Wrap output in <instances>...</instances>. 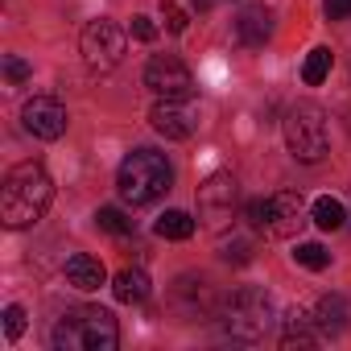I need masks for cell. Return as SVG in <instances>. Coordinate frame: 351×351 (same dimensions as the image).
<instances>
[{
    "instance_id": "1",
    "label": "cell",
    "mask_w": 351,
    "mask_h": 351,
    "mask_svg": "<svg viewBox=\"0 0 351 351\" xmlns=\"http://www.w3.org/2000/svg\"><path fill=\"white\" fill-rule=\"evenodd\" d=\"M54 199V182H50V173L38 165V161H21L9 169V178H5V191H0V219H5V228L21 232L29 223H38L46 215Z\"/></svg>"
},
{
    "instance_id": "2",
    "label": "cell",
    "mask_w": 351,
    "mask_h": 351,
    "mask_svg": "<svg viewBox=\"0 0 351 351\" xmlns=\"http://www.w3.org/2000/svg\"><path fill=\"white\" fill-rule=\"evenodd\" d=\"M173 186V169L157 149H132L116 169V191L128 207H149Z\"/></svg>"
},
{
    "instance_id": "3",
    "label": "cell",
    "mask_w": 351,
    "mask_h": 351,
    "mask_svg": "<svg viewBox=\"0 0 351 351\" xmlns=\"http://www.w3.org/2000/svg\"><path fill=\"white\" fill-rule=\"evenodd\" d=\"M50 343L54 351H116L120 326L104 306H75L58 318Z\"/></svg>"
},
{
    "instance_id": "4",
    "label": "cell",
    "mask_w": 351,
    "mask_h": 351,
    "mask_svg": "<svg viewBox=\"0 0 351 351\" xmlns=\"http://www.w3.org/2000/svg\"><path fill=\"white\" fill-rule=\"evenodd\" d=\"M273 326V298L261 285H244L223 306V330L240 343H261Z\"/></svg>"
},
{
    "instance_id": "5",
    "label": "cell",
    "mask_w": 351,
    "mask_h": 351,
    "mask_svg": "<svg viewBox=\"0 0 351 351\" xmlns=\"http://www.w3.org/2000/svg\"><path fill=\"white\" fill-rule=\"evenodd\" d=\"M285 145L306 165L322 161L326 157V145H330L326 141V116H322V108H314V104L289 108V116H285Z\"/></svg>"
},
{
    "instance_id": "6",
    "label": "cell",
    "mask_w": 351,
    "mask_h": 351,
    "mask_svg": "<svg viewBox=\"0 0 351 351\" xmlns=\"http://www.w3.org/2000/svg\"><path fill=\"white\" fill-rule=\"evenodd\" d=\"M244 215H248V223H252L256 232L285 240V236H293V232L302 228L306 203H302V195L281 191V195H273V199H256V203H248V207H244Z\"/></svg>"
},
{
    "instance_id": "7",
    "label": "cell",
    "mask_w": 351,
    "mask_h": 351,
    "mask_svg": "<svg viewBox=\"0 0 351 351\" xmlns=\"http://www.w3.org/2000/svg\"><path fill=\"white\" fill-rule=\"evenodd\" d=\"M79 50H83V62H87L91 71L108 75V71H116V66L124 62L128 42H124V29H120L116 21H91V25L83 29V38H79Z\"/></svg>"
},
{
    "instance_id": "8",
    "label": "cell",
    "mask_w": 351,
    "mask_h": 351,
    "mask_svg": "<svg viewBox=\"0 0 351 351\" xmlns=\"http://www.w3.org/2000/svg\"><path fill=\"white\" fill-rule=\"evenodd\" d=\"M145 87H149L157 99H191L195 79H191V71H186L182 58H173V54H153L149 66H145Z\"/></svg>"
},
{
    "instance_id": "9",
    "label": "cell",
    "mask_w": 351,
    "mask_h": 351,
    "mask_svg": "<svg viewBox=\"0 0 351 351\" xmlns=\"http://www.w3.org/2000/svg\"><path fill=\"white\" fill-rule=\"evenodd\" d=\"M21 124H25V132L38 136V141H58V136L66 132V108H62L58 99H50V95H34V99L21 108Z\"/></svg>"
},
{
    "instance_id": "10",
    "label": "cell",
    "mask_w": 351,
    "mask_h": 351,
    "mask_svg": "<svg viewBox=\"0 0 351 351\" xmlns=\"http://www.w3.org/2000/svg\"><path fill=\"white\" fill-rule=\"evenodd\" d=\"M236 195H240V186H236L232 173H211V178L199 186V211H203L211 223H219V219H228V215H232Z\"/></svg>"
},
{
    "instance_id": "11",
    "label": "cell",
    "mask_w": 351,
    "mask_h": 351,
    "mask_svg": "<svg viewBox=\"0 0 351 351\" xmlns=\"http://www.w3.org/2000/svg\"><path fill=\"white\" fill-rule=\"evenodd\" d=\"M149 124L165 136V141H186L195 132V112L182 108V99H161L153 112H149Z\"/></svg>"
},
{
    "instance_id": "12",
    "label": "cell",
    "mask_w": 351,
    "mask_h": 351,
    "mask_svg": "<svg viewBox=\"0 0 351 351\" xmlns=\"http://www.w3.org/2000/svg\"><path fill=\"white\" fill-rule=\"evenodd\" d=\"M236 38L244 42V46H265L269 38H273V13L265 9V5H248V9H240V17H236Z\"/></svg>"
},
{
    "instance_id": "13",
    "label": "cell",
    "mask_w": 351,
    "mask_h": 351,
    "mask_svg": "<svg viewBox=\"0 0 351 351\" xmlns=\"http://www.w3.org/2000/svg\"><path fill=\"white\" fill-rule=\"evenodd\" d=\"M66 281H71L75 289L91 293V289H99V285L108 281V273H104V265H99L95 256H87V252H75V256L66 261Z\"/></svg>"
},
{
    "instance_id": "14",
    "label": "cell",
    "mask_w": 351,
    "mask_h": 351,
    "mask_svg": "<svg viewBox=\"0 0 351 351\" xmlns=\"http://www.w3.org/2000/svg\"><path fill=\"white\" fill-rule=\"evenodd\" d=\"M314 326H318L326 339H339V335L347 330V302H343L339 293H326V298L318 302V310H314Z\"/></svg>"
},
{
    "instance_id": "15",
    "label": "cell",
    "mask_w": 351,
    "mask_h": 351,
    "mask_svg": "<svg viewBox=\"0 0 351 351\" xmlns=\"http://www.w3.org/2000/svg\"><path fill=\"white\" fill-rule=\"evenodd\" d=\"M112 293H116V302H124V306H141V302L149 298V273H145V269H120L116 281H112Z\"/></svg>"
},
{
    "instance_id": "16",
    "label": "cell",
    "mask_w": 351,
    "mask_h": 351,
    "mask_svg": "<svg viewBox=\"0 0 351 351\" xmlns=\"http://www.w3.org/2000/svg\"><path fill=\"white\" fill-rule=\"evenodd\" d=\"M314 339H318V326H314L310 314L289 310V314L281 318V347H310Z\"/></svg>"
},
{
    "instance_id": "17",
    "label": "cell",
    "mask_w": 351,
    "mask_h": 351,
    "mask_svg": "<svg viewBox=\"0 0 351 351\" xmlns=\"http://www.w3.org/2000/svg\"><path fill=\"white\" fill-rule=\"evenodd\" d=\"M310 219H314L322 232H339V228L347 223V211H343V203H339V199L322 195V199H314V203H310Z\"/></svg>"
},
{
    "instance_id": "18",
    "label": "cell",
    "mask_w": 351,
    "mask_h": 351,
    "mask_svg": "<svg viewBox=\"0 0 351 351\" xmlns=\"http://www.w3.org/2000/svg\"><path fill=\"white\" fill-rule=\"evenodd\" d=\"M153 232H157L161 240H191V236H195V219H191L186 211H165Z\"/></svg>"
},
{
    "instance_id": "19",
    "label": "cell",
    "mask_w": 351,
    "mask_h": 351,
    "mask_svg": "<svg viewBox=\"0 0 351 351\" xmlns=\"http://www.w3.org/2000/svg\"><path fill=\"white\" fill-rule=\"evenodd\" d=\"M330 62H335V54L326 50V46H314L310 54H306V66H302V79L310 83V87H318L326 75H330Z\"/></svg>"
},
{
    "instance_id": "20",
    "label": "cell",
    "mask_w": 351,
    "mask_h": 351,
    "mask_svg": "<svg viewBox=\"0 0 351 351\" xmlns=\"http://www.w3.org/2000/svg\"><path fill=\"white\" fill-rule=\"evenodd\" d=\"M95 223H99V232H112V236H128L132 232V219L124 211H116V207H99L95 211Z\"/></svg>"
},
{
    "instance_id": "21",
    "label": "cell",
    "mask_w": 351,
    "mask_h": 351,
    "mask_svg": "<svg viewBox=\"0 0 351 351\" xmlns=\"http://www.w3.org/2000/svg\"><path fill=\"white\" fill-rule=\"evenodd\" d=\"M293 261H298L302 269H314V273H318V269L330 265V252H326L322 244H298V248H293Z\"/></svg>"
},
{
    "instance_id": "22",
    "label": "cell",
    "mask_w": 351,
    "mask_h": 351,
    "mask_svg": "<svg viewBox=\"0 0 351 351\" xmlns=\"http://www.w3.org/2000/svg\"><path fill=\"white\" fill-rule=\"evenodd\" d=\"M29 75H34V66H29L25 58H17V54H5V79H9L13 87H17V83H25Z\"/></svg>"
},
{
    "instance_id": "23",
    "label": "cell",
    "mask_w": 351,
    "mask_h": 351,
    "mask_svg": "<svg viewBox=\"0 0 351 351\" xmlns=\"http://www.w3.org/2000/svg\"><path fill=\"white\" fill-rule=\"evenodd\" d=\"M161 17H165V29L169 34H186V13L173 5V0H161Z\"/></svg>"
},
{
    "instance_id": "24",
    "label": "cell",
    "mask_w": 351,
    "mask_h": 351,
    "mask_svg": "<svg viewBox=\"0 0 351 351\" xmlns=\"http://www.w3.org/2000/svg\"><path fill=\"white\" fill-rule=\"evenodd\" d=\"M223 261L248 265V261H252V244H248V240H223Z\"/></svg>"
},
{
    "instance_id": "25",
    "label": "cell",
    "mask_w": 351,
    "mask_h": 351,
    "mask_svg": "<svg viewBox=\"0 0 351 351\" xmlns=\"http://www.w3.org/2000/svg\"><path fill=\"white\" fill-rule=\"evenodd\" d=\"M21 330H25V310L21 306H5V335L21 339Z\"/></svg>"
},
{
    "instance_id": "26",
    "label": "cell",
    "mask_w": 351,
    "mask_h": 351,
    "mask_svg": "<svg viewBox=\"0 0 351 351\" xmlns=\"http://www.w3.org/2000/svg\"><path fill=\"white\" fill-rule=\"evenodd\" d=\"M326 21H347L351 17V0H322Z\"/></svg>"
},
{
    "instance_id": "27",
    "label": "cell",
    "mask_w": 351,
    "mask_h": 351,
    "mask_svg": "<svg viewBox=\"0 0 351 351\" xmlns=\"http://www.w3.org/2000/svg\"><path fill=\"white\" fill-rule=\"evenodd\" d=\"M132 38H136V42H153V38H157V25H153L149 17H132Z\"/></svg>"
},
{
    "instance_id": "28",
    "label": "cell",
    "mask_w": 351,
    "mask_h": 351,
    "mask_svg": "<svg viewBox=\"0 0 351 351\" xmlns=\"http://www.w3.org/2000/svg\"><path fill=\"white\" fill-rule=\"evenodd\" d=\"M211 5H215V0H195V9H199V13H207Z\"/></svg>"
}]
</instances>
